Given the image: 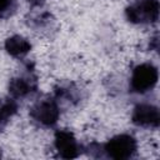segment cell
Returning <instances> with one entry per match:
<instances>
[{
    "label": "cell",
    "mask_w": 160,
    "mask_h": 160,
    "mask_svg": "<svg viewBox=\"0 0 160 160\" xmlns=\"http://www.w3.org/2000/svg\"><path fill=\"white\" fill-rule=\"evenodd\" d=\"M30 42L21 36H11L5 41L6 51L12 56H22L30 50Z\"/></svg>",
    "instance_id": "cell-8"
},
{
    "label": "cell",
    "mask_w": 160,
    "mask_h": 160,
    "mask_svg": "<svg viewBox=\"0 0 160 160\" xmlns=\"http://www.w3.org/2000/svg\"><path fill=\"white\" fill-rule=\"evenodd\" d=\"M35 88V80L29 78H15L9 84V91L14 98H22Z\"/></svg>",
    "instance_id": "cell-7"
},
{
    "label": "cell",
    "mask_w": 160,
    "mask_h": 160,
    "mask_svg": "<svg viewBox=\"0 0 160 160\" xmlns=\"http://www.w3.org/2000/svg\"><path fill=\"white\" fill-rule=\"evenodd\" d=\"M55 146L61 158L71 159L78 156V144L70 131L60 130L55 134Z\"/></svg>",
    "instance_id": "cell-6"
},
{
    "label": "cell",
    "mask_w": 160,
    "mask_h": 160,
    "mask_svg": "<svg viewBox=\"0 0 160 160\" xmlns=\"http://www.w3.org/2000/svg\"><path fill=\"white\" fill-rule=\"evenodd\" d=\"M126 16L131 22H154L159 16L158 0H140L126 9Z\"/></svg>",
    "instance_id": "cell-1"
},
{
    "label": "cell",
    "mask_w": 160,
    "mask_h": 160,
    "mask_svg": "<svg viewBox=\"0 0 160 160\" xmlns=\"http://www.w3.org/2000/svg\"><path fill=\"white\" fill-rule=\"evenodd\" d=\"M158 81V70L151 64L138 65L131 76V88L134 91L145 92L155 86Z\"/></svg>",
    "instance_id": "cell-2"
},
{
    "label": "cell",
    "mask_w": 160,
    "mask_h": 160,
    "mask_svg": "<svg viewBox=\"0 0 160 160\" xmlns=\"http://www.w3.org/2000/svg\"><path fill=\"white\" fill-rule=\"evenodd\" d=\"M30 115L44 125H52L58 121L59 108L52 100H42L32 106Z\"/></svg>",
    "instance_id": "cell-4"
},
{
    "label": "cell",
    "mask_w": 160,
    "mask_h": 160,
    "mask_svg": "<svg viewBox=\"0 0 160 160\" xmlns=\"http://www.w3.org/2000/svg\"><path fill=\"white\" fill-rule=\"evenodd\" d=\"M16 104L14 100H2L0 101V125L5 124L15 112H16Z\"/></svg>",
    "instance_id": "cell-9"
},
{
    "label": "cell",
    "mask_w": 160,
    "mask_h": 160,
    "mask_svg": "<svg viewBox=\"0 0 160 160\" xmlns=\"http://www.w3.org/2000/svg\"><path fill=\"white\" fill-rule=\"evenodd\" d=\"M29 1H32V2H36V1H41V0H29Z\"/></svg>",
    "instance_id": "cell-11"
},
{
    "label": "cell",
    "mask_w": 160,
    "mask_h": 160,
    "mask_svg": "<svg viewBox=\"0 0 160 160\" xmlns=\"http://www.w3.org/2000/svg\"><path fill=\"white\" fill-rule=\"evenodd\" d=\"M132 121L140 126L155 128L159 125V121H160L159 110H158V108H155L152 105H148V104L138 105L134 109Z\"/></svg>",
    "instance_id": "cell-5"
},
{
    "label": "cell",
    "mask_w": 160,
    "mask_h": 160,
    "mask_svg": "<svg viewBox=\"0 0 160 160\" xmlns=\"http://www.w3.org/2000/svg\"><path fill=\"white\" fill-rule=\"evenodd\" d=\"M105 150L108 155L116 160H122L130 158L136 150V141L130 135H118L108 141Z\"/></svg>",
    "instance_id": "cell-3"
},
{
    "label": "cell",
    "mask_w": 160,
    "mask_h": 160,
    "mask_svg": "<svg viewBox=\"0 0 160 160\" xmlns=\"http://www.w3.org/2000/svg\"><path fill=\"white\" fill-rule=\"evenodd\" d=\"M14 0H0V16H5L11 10Z\"/></svg>",
    "instance_id": "cell-10"
},
{
    "label": "cell",
    "mask_w": 160,
    "mask_h": 160,
    "mask_svg": "<svg viewBox=\"0 0 160 160\" xmlns=\"http://www.w3.org/2000/svg\"><path fill=\"white\" fill-rule=\"evenodd\" d=\"M0 156H1V151H0Z\"/></svg>",
    "instance_id": "cell-12"
}]
</instances>
